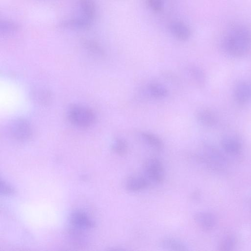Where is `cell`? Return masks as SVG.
<instances>
[{
    "label": "cell",
    "instance_id": "16",
    "mask_svg": "<svg viewBox=\"0 0 251 251\" xmlns=\"http://www.w3.org/2000/svg\"><path fill=\"white\" fill-rule=\"evenodd\" d=\"M197 117L201 124L207 126H212L217 123L215 114L208 109H202L199 111Z\"/></svg>",
    "mask_w": 251,
    "mask_h": 251
},
{
    "label": "cell",
    "instance_id": "23",
    "mask_svg": "<svg viewBox=\"0 0 251 251\" xmlns=\"http://www.w3.org/2000/svg\"><path fill=\"white\" fill-rule=\"evenodd\" d=\"M149 6L154 11L159 12L162 10L163 2L162 0H148Z\"/></svg>",
    "mask_w": 251,
    "mask_h": 251
},
{
    "label": "cell",
    "instance_id": "11",
    "mask_svg": "<svg viewBox=\"0 0 251 251\" xmlns=\"http://www.w3.org/2000/svg\"><path fill=\"white\" fill-rule=\"evenodd\" d=\"M170 30L176 38L181 41H185L190 36L189 28L181 22L173 23L170 25Z\"/></svg>",
    "mask_w": 251,
    "mask_h": 251
},
{
    "label": "cell",
    "instance_id": "6",
    "mask_svg": "<svg viewBox=\"0 0 251 251\" xmlns=\"http://www.w3.org/2000/svg\"><path fill=\"white\" fill-rule=\"evenodd\" d=\"M236 102L245 104L251 101V81H244L236 85L234 91Z\"/></svg>",
    "mask_w": 251,
    "mask_h": 251
},
{
    "label": "cell",
    "instance_id": "20",
    "mask_svg": "<svg viewBox=\"0 0 251 251\" xmlns=\"http://www.w3.org/2000/svg\"><path fill=\"white\" fill-rule=\"evenodd\" d=\"M112 148L115 153L120 156H124L126 154L128 150V146L127 142L121 138H118L113 142Z\"/></svg>",
    "mask_w": 251,
    "mask_h": 251
},
{
    "label": "cell",
    "instance_id": "21",
    "mask_svg": "<svg viewBox=\"0 0 251 251\" xmlns=\"http://www.w3.org/2000/svg\"><path fill=\"white\" fill-rule=\"evenodd\" d=\"M19 25L11 21L1 20L0 23V31L3 34H11L19 29Z\"/></svg>",
    "mask_w": 251,
    "mask_h": 251
},
{
    "label": "cell",
    "instance_id": "24",
    "mask_svg": "<svg viewBox=\"0 0 251 251\" xmlns=\"http://www.w3.org/2000/svg\"><path fill=\"white\" fill-rule=\"evenodd\" d=\"M0 192L4 195H11L14 193V190L9 185L2 180L0 181Z\"/></svg>",
    "mask_w": 251,
    "mask_h": 251
},
{
    "label": "cell",
    "instance_id": "22",
    "mask_svg": "<svg viewBox=\"0 0 251 251\" xmlns=\"http://www.w3.org/2000/svg\"><path fill=\"white\" fill-rule=\"evenodd\" d=\"M236 243L234 236L228 235L225 237L221 242L219 250L221 251H230L234 247Z\"/></svg>",
    "mask_w": 251,
    "mask_h": 251
},
{
    "label": "cell",
    "instance_id": "10",
    "mask_svg": "<svg viewBox=\"0 0 251 251\" xmlns=\"http://www.w3.org/2000/svg\"><path fill=\"white\" fill-rule=\"evenodd\" d=\"M222 146L225 151L230 155L238 154L242 149L240 140L233 136H227L222 141Z\"/></svg>",
    "mask_w": 251,
    "mask_h": 251
},
{
    "label": "cell",
    "instance_id": "2",
    "mask_svg": "<svg viewBox=\"0 0 251 251\" xmlns=\"http://www.w3.org/2000/svg\"><path fill=\"white\" fill-rule=\"evenodd\" d=\"M67 117L73 125L82 128L91 126L96 120V115L92 109L79 104L72 105L68 109Z\"/></svg>",
    "mask_w": 251,
    "mask_h": 251
},
{
    "label": "cell",
    "instance_id": "9",
    "mask_svg": "<svg viewBox=\"0 0 251 251\" xmlns=\"http://www.w3.org/2000/svg\"><path fill=\"white\" fill-rule=\"evenodd\" d=\"M92 21L83 17L64 20L60 23L59 26L62 28L86 29L91 27Z\"/></svg>",
    "mask_w": 251,
    "mask_h": 251
},
{
    "label": "cell",
    "instance_id": "17",
    "mask_svg": "<svg viewBox=\"0 0 251 251\" xmlns=\"http://www.w3.org/2000/svg\"><path fill=\"white\" fill-rule=\"evenodd\" d=\"M187 75L194 83L202 85L204 81V75L202 71L198 67L190 65L186 68Z\"/></svg>",
    "mask_w": 251,
    "mask_h": 251
},
{
    "label": "cell",
    "instance_id": "4",
    "mask_svg": "<svg viewBox=\"0 0 251 251\" xmlns=\"http://www.w3.org/2000/svg\"><path fill=\"white\" fill-rule=\"evenodd\" d=\"M11 136L19 141H26L32 135V128L30 123L23 119H17L10 124L8 127Z\"/></svg>",
    "mask_w": 251,
    "mask_h": 251
},
{
    "label": "cell",
    "instance_id": "13",
    "mask_svg": "<svg viewBox=\"0 0 251 251\" xmlns=\"http://www.w3.org/2000/svg\"><path fill=\"white\" fill-rule=\"evenodd\" d=\"M160 247L169 251H188L187 247L181 241L173 238H166L160 243Z\"/></svg>",
    "mask_w": 251,
    "mask_h": 251
},
{
    "label": "cell",
    "instance_id": "15",
    "mask_svg": "<svg viewBox=\"0 0 251 251\" xmlns=\"http://www.w3.org/2000/svg\"><path fill=\"white\" fill-rule=\"evenodd\" d=\"M141 136L145 143L152 149L159 151L163 148L164 145L162 140L156 135L144 132L142 133Z\"/></svg>",
    "mask_w": 251,
    "mask_h": 251
},
{
    "label": "cell",
    "instance_id": "8",
    "mask_svg": "<svg viewBox=\"0 0 251 251\" xmlns=\"http://www.w3.org/2000/svg\"><path fill=\"white\" fill-rule=\"evenodd\" d=\"M150 184V181L144 176H134L126 179L125 187L129 191L137 192L146 188Z\"/></svg>",
    "mask_w": 251,
    "mask_h": 251
},
{
    "label": "cell",
    "instance_id": "12",
    "mask_svg": "<svg viewBox=\"0 0 251 251\" xmlns=\"http://www.w3.org/2000/svg\"><path fill=\"white\" fill-rule=\"evenodd\" d=\"M32 100L37 103L42 105H47L52 100V95L50 91L45 89H36L31 93Z\"/></svg>",
    "mask_w": 251,
    "mask_h": 251
},
{
    "label": "cell",
    "instance_id": "7",
    "mask_svg": "<svg viewBox=\"0 0 251 251\" xmlns=\"http://www.w3.org/2000/svg\"><path fill=\"white\" fill-rule=\"evenodd\" d=\"M194 220L201 228L205 231L212 229L216 223L215 215L207 212L196 213L194 215Z\"/></svg>",
    "mask_w": 251,
    "mask_h": 251
},
{
    "label": "cell",
    "instance_id": "5",
    "mask_svg": "<svg viewBox=\"0 0 251 251\" xmlns=\"http://www.w3.org/2000/svg\"><path fill=\"white\" fill-rule=\"evenodd\" d=\"M72 226L83 230L92 228L95 226L94 222L82 211H75L70 216Z\"/></svg>",
    "mask_w": 251,
    "mask_h": 251
},
{
    "label": "cell",
    "instance_id": "19",
    "mask_svg": "<svg viewBox=\"0 0 251 251\" xmlns=\"http://www.w3.org/2000/svg\"><path fill=\"white\" fill-rule=\"evenodd\" d=\"M82 44L85 48L92 54L98 57H103L104 55L103 49L95 41L85 39L83 40Z\"/></svg>",
    "mask_w": 251,
    "mask_h": 251
},
{
    "label": "cell",
    "instance_id": "18",
    "mask_svg": "<svg viewBox=\"0 0 251 251\" xmlns=\"http://www.w3.org/2000/svg\"><path fill=\"white\" fill-rule=\"evenodd\" d=\"M150 94L156 99H163L168 95V91L163 85L158 83H151L148 86Z\"/></svg>",
    "mask_w": 251,
    "mask_h": 251
},
{
    "label": "cell",
    "instance_id": "1",
    "mask_svg": "<svg viewBox=\"0 0 251 251\" xmlns=\"http://www.w3.org/2000/svg\"><path fill=\"white\" fill-rule=\"evenodd\" d=\"M221 45L227 54L234 57L243 56L251 48V30L243 25H234L225 33Z\"/></svg>",
    "mask_w": 251,
    "mask_h": 251
},
{
    "label": "cell",
    "instance_id": "14",
    "mask_svg": "<svg viewBox=\"0 0 251 251\" xmlns=\"http://www.w3.org/2000/svg\"><path fill=\"white\" fill-rule=\"evenodd\" d=\"M81 11L84 17L93 22L96 15V7L93 0H79Z\"/></svg>",
    "mask_w": 251,
    "mask_h": 251
},
{
    "label": "cell",
    "instance_id": "3",
    "mask_svg": "<svg viewBox=\"0 0 251 251\" xmlns=\"http://www.w3.org/2000/svg\"><path fill=\"white\" fill-rule=\"evenodd\" d=\"M144 176L150 182L161 184L165 178V170L162 162L157 158L148 159L144 166Z\"/></svg>",
    "mask_w": 251,
    "mask_h": 251
}]
</instances>
